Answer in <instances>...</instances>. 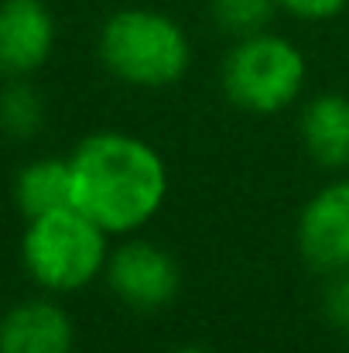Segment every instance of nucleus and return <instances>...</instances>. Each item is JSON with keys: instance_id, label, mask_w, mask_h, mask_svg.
Instances as JSON below:
<instances>
[{"instance_id": "5", "label": "nucleus", "mask_w": 349, "mask_h": 353, "mask_svg": "<svg viewBox=\"0 0 349 353\" xmlns=\"http://www.w3.org/2000/svg\"><path fill=\"white\" fill-rule=\"evenodd\" d=\"M107 278L116 299L134 309H161L178 292V264L168 250L144 240L123 243L116 250L107 264Z\"/></svg>"}, {"instance_id": "4", "label": "nucleus", "mask_w": 349, "mask_h": 353, "mask_svg": "<svg viewBox=\"0 0 349 353\" xmlns=\"http://www.w3.org/2000/svg\"><path fill=\"white\" fill-rule=\"evenodd\" d=\"M223 86L236 107L250 114H277L298 100L305 86V59L281 34H246L226 55Z\"/></svg>"}, {"instance_id": "10", "label": "nucleus", "mask_w": 349, "mask_h": 353, "mask_svg": "<svg viewBox=\"0 0 349 353\" xmlns=\"http://www.w3.org/2000/svg\"><path fill=\"white\" fill-rule=\"evenodd\" d=\"M14 199H17V206L28 220L72 206V168H69V161H55V158L31 161L14 182Z\"/></svg>"}, {"instance_id": "15", "label": "nucleus", "mask_w": 349, "mask_h": 353, "mask_svg": "<svg viewBox=\"0 0 349 353\" xmlns=\"http://www.w3.org/2000/svg\"><path fill=\"white\" fill-rule=\"evenodd\" d=\"M171 353H202V350H195V347H182V350H171Z\"/></svg>"}, {"instance_id": "2", "label": "nucleus", "mask_w": 349, "mask_h": 353, "mask_svg": "<svg viewBox=\"0 0 349 353\" xmlns=\"http://www.w3.org/2000/svg\"><path fill=\"white\" fill-rule=\"evenodd\" d=\"M100 55L116 79L130 86H168L189 69V38L161 10L127 7L103 24Z\"/></svg>"}, {"instance_id": "8", "label": "nucleus", "mask_w": 349, "mask_h": 353, "mask_svg": "<svg viewBox=\"0 0 349 353\" xmlns=\"http://www.w3.org/2000/svg\"><path fill=\"white\" fill-rule=\"evenodd\" d=\"M0 353H72V323L55 302H21L0 319Z\"/></svg>"}, {"instance_id": "6", "label": "nucleus", "mask_w": 349, "mask_h": 353, "mask_svg": "<svg viewBox=\"0 0 349 353\" xmlns=\"http://www.w3.org/2000/svg\"><path fill=\"white\" fill-rule=\"evenodd\" d=\"M298 247L305 261L326 274L349 271V182L326 185L298 220Z\"/></svg>"}, {"instance_id": "11", "label": "nucleus", "mask_w": 349, "mask_h": 353, "mask_svg": "<svg viewBox=\"0 0 349 353\" xmlns=\"http://www.w3.org/2000/svg\"><path fill=\"white\" fill-rule=\"evenodd\" d=\"M281 3L277 0H209V10H213V21L236 38H246V34H257L271 24L274 10Z\"/></svg>"}, {"instance_id": "7", "label": "nucleus", "mask_w": 349, "mask_h": 353, "mask_svg": "<svg viewBox=\"0 0 349 353\" xmlns=\"http://www.w3.org/2000/svg\"><path fill=\"white\" fill-rule=\"evenodd\" d=\"M55 45V17L41 0H0V76L21 79L45 65Z\"/></svg>"}, {"instance_id": "14", "label": "nucleus", "mask_w": 349, "mask_h": 353, "mask_svg": "<svg viewBox=\"0 0 349 353\" xmlns=\"http://www.w3.org/2000/svg\"><path fill=\"white\" fill-rule=\"evenodd\" d=\"M277 3L302 21H326V17H336L339 10H346L349 0H277Z\"/></svg>"}, {"instance_id": "1", "label": "nucleus", "mask_w": 349, "mask_h": 353, "mask_svg": "<svg viewBox=\"0 0 349 353\" xmlns=\"http://www.w3.org/2000/svg\"><path fill=\"white\" fill-rule=\"evenodd\" d=\"M72 206L107 234L144 227L165 203L168 172L161 154L130 134H93L72 158Z\"/></svg>"}, {"instance_id": "13", "label": "nucleus", "mask_w": 349, "mask_h": 353, "mask_svg": "<svg viewBox=\"0 0 349 353\" xmlns=\"http://www.w3.org/2000/svg\"><path fill=\"white\" fill-rule=\"evenodd\" d=\"M322 309H326L329 326H336L339 333H346L349 336V271L336 274V281L326 288V302H322Z\"/></svg>"}, {"instance_id": "3", "label": "nucleus", "mask_w": 349, "mask_h": 353, "mask_svg": "<svg viewBox=\"0 0 349 353\" xmlns=\"http://www.w3.org/2000/svg\"><path fill=\"white\" fill-rule=\"evenodd\" d=\"M24 268L48 292H76L107 264V230L76 206L34 216L24 234Z\"/></svg>"}, {"instance_id": "9", "label": "nucleus", "mask_w": 349, "mask_h": 353, "mask_svg": "<svg viewBox=\"0 0 349 353\" xmlns=\"http://www.w3.org/2000/svg\"><path fill=\"white\" fill-rule=\"evenodd\" d=\"M302 137L322 168H349V97H315L302 114Z\"/></svg>"}, {"instance_id": "12", "label": "nucleus", "mask_w": 349, "mask_h": 353, "mask_svg": "<svg viewBox=\"0 0 349 353\" xmlns=\"http://www.w3.org/2000/svg\"><path fill=\"white\" fill-rule=\"evenodd\" d=\"M45 120V107H41V97L24 86V83H10L3 93H0V127L10 134V137H31Z\"/></svg>"}]
</instances>
